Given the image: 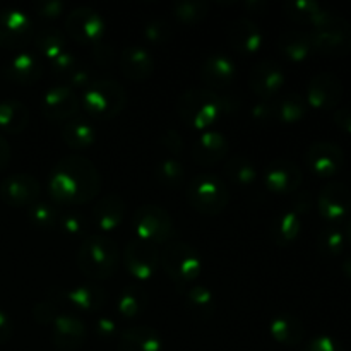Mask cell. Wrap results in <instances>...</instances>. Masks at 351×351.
<instances>
[{
  "label": "cell",
  "mask_w": 351,
  "mask_h": 351,
  "mask_svg": "<svg viewBox=\"0 0 351 351\" xmlns=\"http://www.w3.org/2000/svg\"><path fill=\"white\" fill-rule=\"evenodd\" d=\"M271 240L278 247H290L298 240L302 232V219L293 209L280 213L271 223Z\"/></svg>",
  "instance_id": "obj_34"
},
{
  "label": "cell",
  "mask_w": 351,
  "mask_h": 351,
  "mask_svg": "<svg viewBox=\"0 0 351 351\" xmlns=\"http://www.w3.org/2000/svg\"><path fill=\"white\" fill-rule=\"evenodd\" d=\"M81 110V96L65 84H55L41 98V113L48 122H69Z\"/></svg>",
  "instance_id": "obj_12"
},
{
  "label": "cell",
  "mask_w": 351,
  "mask_h": 351,
  "mask_svg": "<svg viewBox=\"0 0 351 351\" xmlns=\"http://www.w3.org/2000/svg\"><path fill=\"white\" fill-rule=\"evenodd\" d=\"M31 112L19 99L0 101V129L7 134H21L27 129Z\"/></svg>",
  "instance_id": "obj_35"
},
{
  "label": "cell",
  "mask_w": 351,
  "mask_h": 351,
  "mask_svg": "<svg viewBox=\"0 0 351 351\" xmlns=\"http://www.w3.org/2000/svg\"><path fill=\"white\" fill-rule=\"evenodd\" d=\"M117 351H163V338L151 326H130L119 336Z\"/></svg>",
  "instance_id": "obj_26"
},
{
  "label": "cell",
  "mask_w": 351,
  "mask_h": 351,
  "mask_svg": "<svg viewBox=\"0 0 351 351\" xmlns=\"http://www.w3.org/2000/svg\"><path fill=\"white\" fill-rule=\"evenodd\" d=\"M237 74H239V69H237L235 60L223 51L208 55L201 64V79L209 88H226L233 84Z\"/></svg>",
  "instance_id": "obj_25"
},
{
  "label": "cell",
  "mask_w": 351,
  "mask_h": 351,
  "mask_svg": "<svg viewBox=\"0 0 351 351\" xmlns=\"http://www.w3.org/2000/svg\"><path fill=\"white\" fill-rule=\"evenodd\" d=\"M332 122H335L336 127H339L343 132L351 134V106L335 110V113H332Z\"/></svg>",
  "instance_id": "obj_53"
},
{
  "label": "cell",
  "mask_w": 351,
  "mask_h": 351,
  "mask_svg": "<svg viewBox=\"0 0 351 351\" xmlns=\"http://www.w3.org/2000/svg\"><path fill=\"white\" fill-rule=\"evenodd\" d=\"M345 233L338 226H326L317 235V250L324 257H336L345 249Z\"/></svg>",
  "instance_id": "obj_41"
},
{
  "label": "cell",
  "mask_w": 351,
  "mask_h": 351,
  "mask_svg": "<svg viewBox=\"0 0 351 351\" xmlns=\"http://www.w3.org/2000/svg\"><path fill=\"white\" fill-rule=\"evenodd\" d=\"M312 208V197L308 192H295V199L291 202V208L298 216H302L304 213H308Z\"/></svg>",
  "instance_id": "obj_54"
},
{
  "label": "cell",
  "mask_w": 351,
  "mask_h": 351,
  "mask_svg": "<svg viewBox=\"0 0 351 351\" xmlns=\"http://www.w3.org/2000/svg\"><path fill=\"white\" fill-rule=\"evenodd\" d=\"M228 151L230 143L225 134L209 129L194 141L191 147V156L197 165L213 167V165L225 160L228 156Z\"/></svg>",
  "instance_id": "obj_21"
},
{
  "label": "cell",
  "mask_w": 351,
  "mask_h": 351,
  "mask_svg": "<svg viewBox=\"0 0 351 351\" xmlns=\"http://www.w3.org/2000/svg\"><path fill=\"white\" fill-rule=\"evenodd\" d=\"M91 58L98 67L108 69L112 67V64L117 58V50L112 43H108L106 40L99 41V43L93 45L91 47Z\"/></svg>",
  "instance_id": "obj_47"
},
{
  "label": "cell",
  "mask_w": 351,
  "mask_h": 351,
  "mask_svg": "<svg viewBox=\"0 0 351 351\" xmlns=\"http://www.w3.org/2000/svg\"><path fill=\"white\" fill-rule=\"evenodd\" d=\"M132 228L137 239L151 245L167 243L173 233V219L170 213L158 204H143L134 211Z\"/></svg>",
  "instance_id": "obj_8"
},
{
  "label": "cell",
  "mask_w": 351,
  "mask_h": 351,
  "mask_svg": "<svg viewBox=\"0 0 351 351\" xmlns=\"http://www.w3.org/2000/svg\"><path fill=\"white\" fill-rule=\"evenodd\" d=\"M269 335L280 345L298 346L305 338V326L291 314H278L269 322Z\"/></svg>",
  "instance_id": "obj_30"
},
{
  "label": "cell",
  "mask_w": 351,
  "mask_h": 351,
  "mask_svg": "<svg viewBox=\"0 0 351 351\" xmlns=\"http://www.w3.org/2000/svg\"><path fill=\"white\" fill-rule=\"evenodd\" d=\"M187 201L192 209L204 216L221 215L230 202L228 185L213 173L195 175L187 185Z\"/></svg>",
  "instance_id": "obj_6"
},
{
  "label": "cell",
  "mask_w": 351,
  "mask_h": 351,
  "mask_svg": "<svg viewBox=\"0 0 351 351\" xmlns=\"http://www.w3.org/2000/svg\"><path fill=\"white\" fill-rule=\"evenodd\" d=\"M154 58L143 45H125L120 51V71L129 81L143 82L153 75Z\"/></svg>",
  "instance_id": "obj_22"
},
{
  "label": "cell",
  "mask_w": 351,
  "mask_h": 351,
  "mask_svg": "<svg viewBox=\"0 0 351 351\" xmlns=\"http://www.w3.org/2000/svg\"><path fill=\"white\" fill-rule=\"evenodd\" d=\"M147 308V293L141 287H125L117 300V311L123 319H136Z\"/></svg>",
  "instance_id": "obj_38"
},
{
  "label": "cell",
  "mask_w": 351,
  "mask_h": 351,
  "mask_svg": "<svg viewBox=\"0 0 351 351\" xmlns=\"http://www.w3.org/2000/svg\"><path fill=\"white\" fill-rule=\"evenodd\" d=\"M125 218V201L120 194H106L93 204L91 219L99 233L115 232Z\"/></svg>",
  "instance_id": "obj_23"
},
{
  "label": "cell",
  "mask_w": 351,
  "mask_h": 351,
  "mask_svg": "<svg viewBox=\"0 0 351 351\" xmlns=\"http://www.w3.org/2000/svg\"><path fill=\"white\" fill-rule=\"evenodd\" d=\"M33 43L36 47V50L41 55H45L47 58L53 60L58 55H62L64 51H67V40H65V34L60 29L51 26H43L34 33Z\"/></svg>",
  "instance_id": "obj_37"
},
{
  "label": "cell",
  "mask_w": 351,
  "mask_h": 351,
  "mask_svg": "<svg viewBox=\"0 0 351 351\" xmlns=\"http://www.w3.org/2000/svg\"><path fill=\"white\" fill-rule=\"evenodd\" d=\"M314 51L324 57H346L351 53V23L332 14L328 21L308 31Z\"/></svg>",
  "instance_id": "obj_7"
},
{
  "label": "cell",
  "mask_w": 351,
  "mask_h": 351,
  "mask_svg": "<svg viewBox=\"0 0 351 351\" xmlns=\"http://www.w3.org/2000/svg\"><path fill=\"white\" fill-rule=\"evenodd\" d=\"M58 315H60V312H58L57 302L51 300V298H45V300L36 302L33 305V317L40 324H53Z\"/></svg>",
  "instance_id": "obj_46"
},
{
  "label": "cell",
  "mask_w": 351,
  "mask_h": 351,
  "mask_svg": "<svg viewBox=\"0 0 351 351\" xmlns=\"http://www.w3.org/2000/svg\"><path fill=\"white\" fill-rule=\"evenodd\" d=\"M319 215L329 223H339L348 218L351 211V191L346 184L331 180L317 195Z\"/></svg>",
  "instance_id": "obj_18"
},
{
  "label": "cell",
  "mask_w": 351,
  "mask_h": 351,
  "mask_svg": "<svg viewBox=\"0 0 351 351\" xmlns=\"http://www.w3.org/2000/svg\"><path fill=\"white\" fill-rule=\"evenodd\" d=\"M160 143L163 144L165 149L170 151V153L175 154V156L182 154V151H184L185 147L184 137H182V134L178 132L177 129H165L163 132H161Z\"/></svg>",
  "instance_id": "obj_51"
},
{
  "label": "cell",
  "mask_w": 351,
  "mask_h": 351,
  "mask_svg": "<svg viewBox=\"0 0 351 351\" xmlns=\"http://www.w3.org/2000/svg\"><path fill=\"white\" fill-rule=\"evenodd\" d=\"M101 173L89 158L67 154L53 165L48 177V192L57 204L81 206L101 192Z\"/></svg>",
  "instance_id": "obj_1"
},
{
  "label": "cell",
  "mask_w": 351,
  "mask_h": 351,
  "mask_svg": "<svg viewBox=\"0 0 351 351\" xmlns=\"http://www.w3.org/2000/svg\"><path fill=\"white\" fill-rule=\"evenodd\" d=\"M36 27L29 14L16 7L0 9V47L21 50L33 41Z\"/></svg>",
  "instance_id": "obj_10"
},
{
  "label": "cell",
  "mask_w": 351,
  "mask_h": 351,
  "mask_svg": "<svg viewBox=\"0 0 351 351\" xmlns=\"http://www.w3.org/2000/svg\"><path fill=\"white\" fill-rule=\"evenodd\" d=\"M10 158H12V151H10L9 141L0 134V171H3L9 167Z\"/></svg>",
  "instance_id": "obj_56"
},
{
  "label": "cell",
  "mask_w": 351,
  "mask_h": 351,
  "mask_svg": "<svg viewBox=\"0 0 351 351\" xmlns=\"http://www.w3.org/2000/svg\"><path fill=\"white\" fill-rule=\"evenodd\" d=\"M278 51L290 62H304L314 53L311 34L302 29H287L278 36Z\"/></svg>",
  "instance_id": "obj_29"
},
{
  "label": "cell",
  "mask_w": 351,
  "mask_h": 351,
  "mask_svg": "<svg viewBox=\"0 0 351 351\" xmlns=\"http://www.w3.org/2000/svg\"><path fill=\"white\" fill-rule=\"evenodd\" d=\"M125 105L127 91L115 79H95L81 96V110L98 120L115 119Z\"/></svg>",
  "instance_id": "obj_4"
},
{
  "label": "cell",
  "mask_w": 351,
  "mask_h": 351,
  "mask_svg": "<svg viewBox=\"0 0 351 351\" xmlns=\"http://www.w3.org/2000/svg\"><path fill=\"white\" fill-rule=\"evenodd\" d=\"M62 139L71 149L84 151L91 147L96 141V129L91 120L86 117H74L62 125Z\"/></svg>",
  "instance_id": "obj_31"
},
{
  "label": "cell",
  "mask_w": 351,
  "mask_h": 351,
  "mask_svg": "<svg viewBox=\"0 0 351 351\" xmlns=\"http://www.w3.org/2000/svg\"><path fill=\"white\" fill-rule=\"evenodd\" d=\"M304 351H345L341 343L329 335H317L305 345Z\"/></svg>",
  "instance_id": "obj_50"
},
{
  "label": "cell",
  "mask_w": 351,
  "mask_h": 351,
  "mask_svg": "<svg viewBox=\"0 0 351 351\" xmlns=\"http://www.w3.org/2000/svg\"><path fill=\"white\" fill-rule=\"evenodd\" d=\"M185 308L195 321H209L216 312V297L204 285H194L185 291Z\"/></svg>",
  "instance_id": "obj_33"
},
{
  "label": "cell",
  "mask_w": 351,
  "mask_h": 351,
  "mask_svg": "<svg viewBox=\"0 0 351 351\" xmlns=\"http://www.w3.org/2000/svg\"><path fill=\"white\" fill-rule=\"evenodd\" d=\"M65 31L77 43L91 48L105 40L106 21L101 12L89 5H79L65 16Z\"/></svg>",
  "instance_id": "obj_9"
},
{
  "label": "cell",
  "mask_w": 351,
  "mask_h": 351,
  "mask_svg": "<svg viewBox=\"0 0 351 351\" xmlns=\"http://www.w3.org/2000/svg\"><path fill=\"white\" fill-rule=\"evenodd\" d=\"M14 332V324L12 319L9 317L5 311L0 308V345H5L10 338H12Z\"/></svg>",
  "instance_id": "obj_55"
},
{
  "label": "cell",
  "mask_w": 351,
  "mask_h": 351,
  "mask_svg": "<svg viewBox=\"0 0 351 351\" xmlns=\"http://www.w3.org/2000/svg\"><path fill=\"white\" fill-rule=\"evenodd\" d=\"M345 239H346V242L350 243L351 245V216H348V221H346V226H345Z\"/></svg>",
  "instance_id": "obj_59"
},
{
  "label": "cell",
  "mask_w": 351,
  "mask_h": 351,
  "mask_svg": "<svg viewBox=\"0 0 351 351\" xmlns=\"http://www.w3.org/2000/svg\"><path fill=\"white\" fill-rule=\"evenodd\" d=\"M230 47L240 55H256L264 45V34L259 24L245 16L235 17L228 26Z\"/></svg>",
  "instance_id": "obj_19"
},
{
  "label": "cell",
  "mask_w": 351,
  "mask_h": 351,
  "mask_svg": "<svg viewBox=\"0 0 351 351\" xmlns=\"http://www.w3.org/2000/svg\"><path fill=\"white\" fill-rule=\"evenodd\" d=\"M273 110L274 122L291 125V123L300 122L307 115L308 105L305 96H302L300 93H287L273 99Z\"/></svg>",
  "instance_id": "obj_32"
},
{
  "label": "cell",
  "mask_w": 351,
  "mask_h": 351,
  "mask_svg": "<svg viewBox=\"0 0 351 351\" xmlns=\"http://www.w3.org/2000/svg\"><path fill=\"white\" fill-rule=\"evenodd\" d=\"M95 335L103 341H110L120 335L119 324L112 317H98L95 321Z\"/></svg>",
  "instance_id": "obj_52"
},
{
  "label": "cell",
  "mask_w": 351,
  "mask_h": 351,
  "mask_svg": "<svg viewBox=\"0 0 351 351\" xmlns=\"http://www.w3.org/2000/svg\"><path fill=\"white\" fill-rule=\"evenodd\" d=\"M2 75L14 84L29 86L41 79L43 64L36 55L29 51H19L2 65Z\"/></svg>",
  "instance_id": "obj_24"
},
{
  "label": "cell",
  "mask_w": 351,
  "mask_h": 351,
  "mask_svg": "<svg viewBox=\"0 0 351 351\" xmlns=\"http://www.w3.org/2000/svg\"><path fill=\"white\" fill-rule=\"evenodd\" d=\"M88 329L82 319L72 314H60L51 324V341L58 351H77L82 348Z\"/></svg>",
  "instance_id": "obj_20"
},
{
  "label": "cell",
  "mask_w": 351,
  "mask_h": 351,
  "mask_svg": "<svg viewBox=\"0 0 351 351\" xmlns=\"http://www.w3.org/2000/svg\"><path fill=\"white\" fill-rule=\"evenodd\" d=\"M81 62L82 60H79V58L75 57V53L67 50L51 60V71H53L55 77H57L58 81H62V84H65V81L71 77L72 72L77 69V65L81 64Z\"/></svg>",
  "instance_id": "obj_45"
},
{
  "label": "cell",
  "mask_w": 351,
  "mask_h": 351,
  "mask_svg": "<svg viewBox=\"0 0 351 351\" xmlns=\"http://www.w3.org/2000/svg\"><path fill=\"white\" fill-rule=\"evenodd\" d=\"M123 266L137 281H149L160 269V250L156 245L136 239L123 247Z\"/></svg>",
  "instance_id": "obj_11"
},
{
  "label": "cell",
  "mask_w": 351,
  "mask_h": 351,
  "mask_svg": "<svg viewBox=\"0 0 351 351\" xmlns=\"http://www.w3.org/2000/svg\"><path fill=\"white\" fill-rule=\"evenodd\" d=\"M226 178H230V182L240 185V187H249V185L256 184L257 180V171L256 163L250 160L245 154L235 153L225 161V167H223Z\"/></svg>",
  "instance_id": "obj_36"
},
{
  "label": "cell",
  "mask_w": 351,
  "mask_h": 351,
  "mask_svg": "<svg viewBox=\"0 0 351 351\" xmlns=\"http://www.w3.org/2000/svg\"><path fill=\"white\" fill-rule=\"evenodd\" d=\"M160 267L180 288L194 283L202 273V257L191 243L175 240L163 247Z\"/></svg>",
  "instance_id": "obj_5"
},
{
  "label": "cell",
  "mask_w": 351,
  "mask_h": 351,
  "mask_svg": "<svg viewBox=\"0 0 351 351\" xmlns=\"http://www.w3.org/2000/svg\"><path fill=\"white\" fill-rule=\"evenodd\" d=\"M283 12L291 23L311 27L319 26L335 14L324 3L315 0H288L283 5Z\"/></svg>",
  "instance_id": "obj_27"
},
{
  "label": "cell",
  "mask_w": 351,
  "mask_h": 351,
  "mask_svg": "<svg viewBox=\"0 0 351 351\" xmlns=\"http://www.w3.org/2000/svg\"><path fill=\"white\" fill-rule=\"evenodd\" d=\"M106 297H108L106 291L95 283H84L71 288V290L62 291V300H65L75 311L84 312V314H96V312L101 311Z\"/></svg>",
  "instance_id": "obj_28"
},
{
  "label": "cell",
  "mask_w": 351,
  "mask_h": 351,
  "mask_svg": "<svg viewBox=\"0 0 351 351\" xmlns=\"http://www.w3.org/2000/svg\"><path fill=\"white\" fill-rule=\"evenodd\" d=\"M33 10L41 19L53 21L65 12V2H62V0H38L33 3Z\"/></svg>",
  "instance_id": "obj_48"
},
{
  "label": "cell",
  "mask_w": 351,
  "mask_h": 351,
  "mask_svg": "<svg viewBox=\"0 0 351 351\" xmlns=\"http://www.w3.org/2000/svg\"><path fill=\"white\" fill-rule=\"evenodd\" d=\"M120 263L119 245L103 233H89L77 250V266L93 281H105L115 274Z\"/></svg>",
  "instance_id": "obj_3"
},
{
  "label": "cell",
  "mask_w": 351,
  "mask_h": 351,
  "mask_svg": "<svg viewBox=\"0 0 351 351\" xmlns=\"http://www.w3.org/2000/svg\"><path fill=\"white\" fill-rule=\"evenodd\" d=\"M57 228L72 239H86L89 235V221L82 213L69 211L58 215Z\"/></svg>",
  "instance_id": "obj_42"
},
{
  "label": "cell",
  "mask_w": 351,
  "mask_h": 351,
  "mask_svg": "<svg viewBox=\"0 0 351 351\" xmlns=\"http://www.w3.org/2000/svg\"><path fill=\"white\" fill-rule=\"evenodd\" d=\"M287 82V74L278 62L263 58L257 62L249 74V86L259 99H274L281 95Z\"/></svg>",
  "instance_id": "obj_15"
},
{
  "label": "cell",
  "mask_w": 351,
  "mask_h": 351,
  "mask_svg": "<svg viewBox=\"0 0 351 351\" xmlns=\"http://www.w3.org/2000/svg\"><path fill=\"white\" fill-rule=\"evenodd\" d=\"M243 7H245L249 12L261 14L267 9V2L266 0H247V2L243 3Z\"/></svg>",
  "instance_id": "obj_57"
},
{
  "label": "cell",
  "mask_w": 351,
  "mask_h": 351,
  "mask_svg": "<svg viewBox=\"0 0 351 351\" xmlns=\"http://www.w3.org/2000/svg\"><path fill=\"white\" fill-rule=\"evenodd\" d=\"M304 173L295 161L287 158L273 160L264 171V185L269 192L276 195L295 194L300 189Z\"/></svg>",
  "instance_id": "obj_16"
},
{
  "label": "cell",
  "mask_w": 351,
  "mask_h": 351,
  "mask_svg": "<svg viewBox=\"0 0 351 351\" xmlns=\"http://www.w3.org/2000/svg\"><path fill=\"white\" fill-rule=\"evenodd\" d=\"M143 36L151 45H165L173 36V27L163 17H153L144 24Z\"/></svg>",
  "instance_id": "obj_43"
},
{
  "label": "cell",
  "mask_w": 351,
  "mask_h": 351,
  "mask_svg": "<svg viewBox=\"0 0 351 351\" xmlns=\"http://www.w3.org/2000/svg\"><path fill=\"white\" fill-rule=\"evenodd\" d=\"M250 119L252 122L261 123H269L274 122V110H273V99H259L257 103H254L250 106Z\"/></svg>",
  "instance_id": "obj_49"
},
{
  "label": "cell",
  "mask_w": 351,
  "mask_h": 351,
  "mask_svg": "<svg viewBox=\"0 0 351 351\" xmlns=\"http://www.w3.org/2000/svg\"><path fill=\"white\" fill-rule=\"evenodd\" d=\"M341 269H343V273H345V276L350 278V280H351V256L345 261V263H343Z\"/></svg>",
  "instance_id": "obj_58"
},
{
  "label": "cell",
  "mask_w": 351,
  "mask_h": 351,
  "mask_svg": "<svg viewBox=\"0 0 351 351\" xmlns=\"http://www.w3.org/2000/svg\"><path fill=\"white\" fill-rule=\"evenodd\" d=\"M305 165L319 178H332L345 165V153L331 141H315L305 151Z\"/></svg>",
  "instance_id": "obj_14"
},
{
  "label": "cell",
  "mask_w": 351,
  "mask_h": 351,
  "mask_svg": "<svg viewBox=\"0 0 351 351\" xmlns=\"http://www.w3.org/2000/svg\"><path fill=\"white\" fill-rule=\"evenodd\" d=\"M40 195V182L29 173H14L0 182V199L12 208H29Z\"/></svg>",
  "instance_id": "obj_17"
},
{
  "label": "cell",
  "mask_w": 351,
  "mask_h": 351,
  "mask_svg": "<svg viewBox=\"0 0 351 351\" xmlns=\"http://www.w3.org/2000/svg\"><path fill=\"white\" fill-rule=\"evenodd\" d=\"M343 82L332 72H319L308 81L305 99H307L308 108L326 112V110H335L343 98Z\"/></svg>",
  "instance_id": "obj_13"
},
{
  "label": "cell",
  "mask_w": 351,
  "mask_h": 351,
  "mask_svg": "<svg viewBox=\"0 0 351 351\" xmlns=\"http://www.w3.org/2000/svg\"><path fill=\"white\" fill-rule=\"evenodd\" d=\"M27 218L38 228H51L57 226L58 211L48 202H34L27 208Z\"/></svg>",
  "instance_id": "obj_44"
},
{
  "label": "cell",
  "mask_w": 351,
  "mask_h": 351,
  "mask_svg": "<svg viewBox=\"0 0 351 351\" xmlns=\"http://www.w3.org/2000/svg\"><path fill=\"white\" fill-rule=\"evenodd\" d=\"M209 2L206 0H178L171 5L175 19L184 26H194L206 19L209 14Z\"/></svg>",
  "instance_id": "obj_39"
},
{
  "label": "cell",
  "mask_w": 351,
  "mask_h": 351,
  "mask_svg": "<svg viewBox=\"0 0 351 351\" xmlns=\"http://www.w3.org/2000/svg\"><path fill=\"white\" fill-rule=\"evenodd\" d=\"M239 101L233 96L218 95L209 88H191L177 99V115L194 130H209L223 115L233 113Z\"/></svg>",
  "instance_id": "obj_2"
},
{
  "label": "cell",
  "mask_w": 351,
  "mask_h": 351,
  "mask_svg": "<svg viewBox=\"0 0 351 351\" xmlns=\"http://www.w3.org/2000/svg\"><path fill=\"white\" fill-rule=\"evenodd\" d=\"M154 175H156L158 182L168 189H177L185 182L184 165L175 156L163 158L161 161H158L156 168H154Z\"/></svg>",
  "instance_id": "obj_40"
}]
</instances>
